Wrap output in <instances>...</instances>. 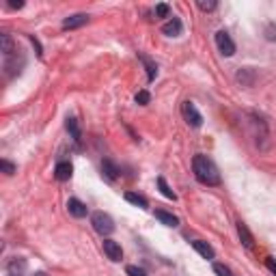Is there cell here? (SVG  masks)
Returning a JSON list of instances; mask_svg holds the SVG:
<instances>
[{"instance_id":"obj_8","label":"cell","mask_w":276,"mask_h":276,"mask_svg":"<svg viewBox=\"0 0 276 276\" xmlns=\"http://www.w3.org/2000/svg\"><path fill=\"white\" fill-rule=\"evenodd\" d=\"M5 272H9L11 276H24V272H26V261H24V259H20V257H15V259H11V261L7 263Z\"/></svg>"},{"instance_id":"obj_29","label":"cell","mask_w":276,"mask_h":276,"mask_svg":"<svg viewBox=\"0 0 276 276\" xmlns=\"http://www.w3.org/2000/svg\"><path fill=\"white\" fill-rule=\"evenodd\" d=\"M34 276H48L46 272H37V274H34Z\"/></svg>"},{"instance_id":"obj_30","label":"cell","mask_w":276,"mask_h":276,"mask_svg":"<svg viewBox=\"0 0 276 276\" xmlns=\"http://www.w3.org/2000/svg\"><path fill=\"white\" fill-rule=\"evenodd\" d=\"M5 276H11V274H9V272H5Z\"/></svg>"},{"instance_id":"obj_17","label":"cell","mask_w":276,"mask_h":276,"mask_svg":"<svg viewBox=\"0 0 276 276\" xmlns=\"http://www.w3.org/2000/svg\"><path fill=\"white\" fill-rule=\"evenodd\" d=\"M141 60L145 63V67H147V74H149V82L153 80L155 76H158V65L153 63V60L149 58V56H145V54H141Z\"/></svg>"},{"instance_id":"obj_22","label":"cell","mask_w":276,"mask_h":276,"mask_svg":"<svg viewBox=\"0 0 276 276\" xmlns=\"http://www.w3.org/2000/svg\"><path fill=\"white\" fill-rule=\"evenodd\" d=\"M168 13H170V7L168 5H158V7H155V15H158V17H168Z\"/></svg>"},{"instance_id":"obj_13","label":"cell","mask_w":276,"mask_h":276,"mask_svg":"<svg viewBox=\"0 0 276 276\" xmlns=\"http://www.w3.org/2000/svg\"><path fill=\"white\" fill-rule=\"evenodd\" d=\"M192 248H194L201 257H205V259H214V255H216V253H214V248H212L210 244H207V242H201V239L192 242Z\"/></svg>"},{"instance_id":"obj_16","label":"cell","mask_w":276,"mask_h":276,"mask_svg":"<svg viewBox=\"0 0 276 276\" xmlns=\"http://www.w3.org/2000/svg\"><path fill=\"white\" fill-rule=\"evenodd\" d=\"M67 132L72 134V138H74L76 143H80V138H82V134H80V125H78V121H76L74 117L67 119Z\"/></svg>"},{"instance_id":"obj_26","label":"cell","mask_w":276,"mask_h":276,"mask_svg":"<svg viewBox=\"0 0 276 276\" xmlns=\"http://www.w3.org/2000/svg\"><path fill=\"white\" fill-rule=\"evenodd\" d=\"M265 267L270 270L272 274H276V259L274 257H265Z\"/></svg>"},{"instance_id":"obj_23","label":"cell","mask_w":276,"mask_h":276,"mask_svg":"<svg viewBox=\"0 0 276 276\" xmlns=\"http://www.w3.org/2000/svg\"><path fill=\"white\" fill-rule=\"evenodd\" d=\"M0 168H3L5 175H13V172H15V166L11 162H7V160H0Z\"/></svg>"},{"instance_id":"obj_20","label":"cell","mask_w":276,"mask_h":276,"mask_svg":"<svg viewBox=\"0 0 276 276\" xmlns=\"http://www.w3.org/2000/svg\"><path fill=\"white\" fill-rule=\"evenodd\" d=\"M214 272L218 274V276H233L231 267H227L224 263H214Z\"/></svg>"},{"instance_id":"obj_24","label":"cell","mask_w":276,"mask_h":276,"mask_svg":"<svg viewBox=\"0 0 276 276\" xmlns=\"http://www.w3.org/2000/svg\"><path fill=\"white\" fill-rule=\"evenodd\" d=\"M198 9H201V11H214L216 3L214 0H201V3H198Z\"/></svg>"},{"instance_id":"obj_9","label":"cell","mask_w":276,"mask_h":276,"mask_svg":"<svg viewBox=\"0 0 276 276\" xmlns=\"http://www.w3.org/2000/svg\"><path fill=\"white\" fill-rule=\"evenodd\" d=\"M74 175V166L69 162H58L56 164V168H54V177L58 181H67V179H72Z\"/></svg>"},{"instance_id":"obj_10","label":"cell","mask_w":276,"mask_h":276,"mask_svg":"<svg viewBox=\"0 0 276 276\" xmlns=\"http://www.w3.org/2000/svg\"><path fill=\"white\" fill-rule=\"evenodd\" d=\"M181 30H184V26H181L179 17H172L170 22H166L162 26V32L166 34V37H177V34H181Z\"/></svg>"},{"instance_id":"obj_28","label":"cell","mask_w":276,"mask_h":276,"mask_svg":"<svg viewBox=\"0 0 276 276\" xmlns=\"http://www.w3.org/2000/svg\"><path fill=\"white\" fill-rule=\"evenodd\" d=\"M9 7H11V9H22L24 3H15V0H13V3H9Z\"/></svg>"},{"instance_id":"obj_4","label":"cell","mask_w":276,"mask_h":276,"mask_svg":"<svg viewBox=\"0 0 276 276\" xmlns=\"http://www.w3.org/2000/svg\"><path fill=\"white\" fill-rule=\"evenodd\" d=\"M184 117L188 121V125H192V127H201L203 125L201 112L196 110V106H194L192 101H184Z\"/></svg>"},{"instance_id":"obj_7","label":"cell","mask_w":276,"mask_h":276,"mask_svg":"<svg viewBox=\"0 0 276 276\" xmlns=\"http://www.w3.org/2000/svg\"><path fill=\"white\" fill-rule=\"evenodd\" d=\"M67 210H69V214H72L74 218H84V216L89 214L86 205L82 201H78V198H69V201H67Z\"/></svg>"},{"instance_id":"obj_11","label":"cell","mask_w":276,"mask_h":276,"mask_svg":"<svg viewBox=\"0 0 276 276\" xmlns=\"http://www.w3.org/2000/svg\"><path fill=\"white\" fill-rule=\"evenodd\" d=\"M237 235H239V239H242V244H244L248 250H253L255 248V239H253V235H250V231H248V227L244 222H237Z\"/></svg>"},{"instance_id":"obj_6","label":"cell","mask_w":276,"mask_h":276,"mask_svg":"<svg viewBox=\"0 0 276 276\" xmlns=\"http://www.w3.org/2000/svg\"><path fill=\"white\" fill-rule=\"evenodd\" d=\"M86 22H89V15H84V13H76V15L65 17V20H63V28H65V30L80 28V26H84Z\"/></svg>"},{"instance_id":"obj_1","label":"cell","mask_w":276,"mask_h":276,"mask_svg":"<svg viewBox=\"0 0 276 276\" xmlns=\"http://www.w3.org/2000/svg\"><path fill=\"white\" fill-rule=\"evenodd\" d=\"M192 170L196 179L205 186H218L220 184V175H218V168L214 166V162L207 158V155H194L192 160Z\"/></svg>"},{"instance_id":"obj_12","label":"cell","mask_w":276,"mask_h":276,"mask_svg":"<svg viewBox=\"0 0 276 276\" xmlns=\"http://www.w3.org/2000/svg\"><path fill=\"white\" fill-rule=\"evenodd\" d=\"M101 172L106 175V179H110V181H115L117 177H119V168H117V164L112 162V160H104L101 162Z\"/></svg>"},{"instance_id":"obj_14","label":"cell","mask_w":276,"mask_h":276,"mask_svg":"<svg viewBox=\"0 0 276 276\" xmlns=\"http://www.w3.org/2000/svg\"><path fill=\"white\" fill-rule=\"evenodd\" d=\"M155 218H158L162 224H166V227H177V224H179V218H177V216H172V214L164 212V210H158V212H155Z\"/></svg>"},{"instance_id":"obj_27","label":"cell","mask_w":276,"mask_h":276,"mask_svg":"<svg viewBox=\"0 0 276 276\" xmlns=\"http://www.w3.org/2000/svg\"><path fill=\"white\" fill-rule=\"evenodd\" d=\"M265 37L270 39V41H274V39H276V28H274V26H270V28H267V34H265Z\"/></svg>"},{"instance_id":"obj_2","label":"cell","mask_w":276,"mask_h":276,"mask_svg":"<svg viewBox=\"0 0 276 276\" xmlns=\"http://www.w3.org/2000/svg\"><path fill=\"white\" fill-rule=\"evenodd\" d=\"M91 224H93V229L99 233V235H110L112 231H115V222H112V218L108 214H104V212H95L91 216Z\"/></svg>"},{"instance_id":"obj_3","label":"cell","mask_w":276,"mask_h":276,"mask_svg":"<svg viewBox=\"0 0 276 276\" xmlns=\"http://www.w3.org/2000/svg\"><path fill=\"white\" fill-rule=\"evenodd\" d=\"M216 46H218V50L222 52L224 56H233V54H235V43H233L231 34L227 30H218V32H216Z\"/></svg>"},{"instance_id":"obj_25","label":"cell","mask_w":276,"mask_h":276,"mask_svg":"<svg viewBox=\"0 0 276 276\" xmlns=\"http://www.w3.org/2000/svg\"><path fill=\"white\" fill-rule=\"evenodd\" d=\"M129 276H147L143 267H136V265H127V270H125Z\"/></svg>"},{"instance_id":"obj_5","label":"cell","mask_w":276,"mask_h":276,"mask_svg":"<svg viewBox=\"0 0 276 276\" xmlns=\"http://www.w3.org/2000/svg\"><path fill=\"white\" fill-rule=\"evenodd\" d=\"M104 253H106L110 261H121L123 259V250H121V246L115 239H104Z\"/></svg>"},{"instance_id":"obj_18","label":"cell","mask_w":276,"mask_h":276,"mask_svg":"<svg viewBox=\"0 0 276 276\" xmlns=\"http://www.w3.org/2000/svg\"><path fill=\"white\" fill-rule=\"evenodd\" d=\"M158 186H160L162 194L166 196V198H172V201H175V198H177V194H175V192H172V190L168 188V184H166V179H164V177H158Z\"/></svg>"},{"instance_id":"obj_19","label":"cell","mask_w":276,"mask_h":276,"mask_svg":"<svg viewBox=\"0 0 276 276\" xmlns=\"http://www.w3.org/2000/svg\"><path fill=\"white\" fill-rule=\"evenodd\" d=\"M3 52H5V56L13 54V41H11V37H9L7 32L3 34Z\"/></svg>"},{"instance_id":"obj_15","label":"cell","mask_w":276,"mask_h":276,"mask_svg":"<svg viewBox=\"0 0 276 276\" xmlns=\"http://www.w3.org/2000/svg\"><path fill=\"white\" fill-rule=\"evenodd\" d=\"M125 201L132 203V205H136V207H141V210H147V207H149L147 198L141 196V194H136V192H125Z\"/></svg>"},{"instance_id":"obj_21","label":"cell","mask_w":276,"mask_h":276,"mask_svg":"<svg viewBox=\"0 0 276 276\" xmlns=\"http://www.w3.org/2000/svg\"><path fill=\"white\" fill-rule=\"evenodd\" d=\"M149 99H151L149 91H138V95H136V104H141V106H145V104H149Z\"/></svg>"}]
</instances>
